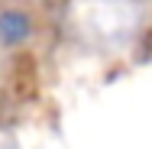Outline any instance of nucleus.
<instances>
[{
	"instance_id": "f257e3e1",
	"label": "nucleus",
	"mask_w": 152,
	"mask_h": 149,
	"mask_svg": "<svg viewBox=\"0 0 152 149\" xmlns=\"http://www.w3.org/2000/svg\"><path fill=\"white\" fill-rule=\"evenodd\" d=\"M26 32H29V20L23 16V13H3L0 16V39L3 42H23L26 39Z\"/></svg>"
}]
</instances>
